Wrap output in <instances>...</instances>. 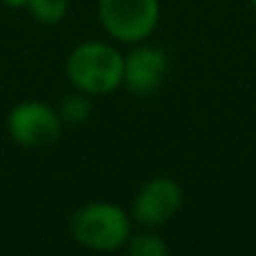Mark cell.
<instances>
[{"label":"cell","instance_id":"cell-11","mask_svg":"<svg viewBox=\"0 0 256 256\" xmlns=\"http://www.w3.org/2000/svg\"><path fill=\"white\" fill-rule=\"evenodd\" d=\"M250 2H252V7H254V9H256V0H250Z\"/></svg>","mask_w":256,"mask_h":256},{"label":"cell","instance_id":"cell-4","mask_svg":"<svg viewBox=\"0 0 256 256\" xmlns=\"http://www.w3.org/2000/svg\"><path fill=\"white\" fill-rule=\"evenodd\" d=\"M184 202V191L180 182L166 176L146 180L137 189L130 204V218L144 230H160L180 212Z\"/></svg>","mask_w":256,"mask_h":256},{"label":"cell","instance_id":"cell-8","mask_svg":"<svg viewBox=\"0 0 256 256\" xmlns=\"http://www.w3.org/2000/svg\"><path fill=\"white\" fill-rule=\"evenodd\" d=\"M130 256H166L168 245L155 230H144L142 234H130L126 243Z\"/></svg>","mask_w":256,"mask_h":256},{"label":"cell","instance_id":"cell-7","mask_svg":"<svg viewBox=\"0 0 256 256\" xmlns=\"http://www.w3.org/2000/svg\"><path fill=\"white\" fill-rule=\"evenodd\" d=\"M90 112H92L90 94L81 92V90L66 94L61 99V106H58V115H61L63 124H84V122L90 120Z\"/></svg>","mask_w":256,"mask_h":256},{"label":"cell","instance_id":"cell-10","mask_svg":"<svg viewBox=\"0 0 256 256\" xmlns=\"http://www.w3.org/2000/svg\"><path fill=\"white\" fill-rule=\"evenodd\" d=\"M7 7L12 9H20V7H27V0H2Z\"/></svg>","mask_w":256,"mask_h":256},{"label":"cell","instance_id":"cell-6","mask_svg":"<svg viewBox=\"0 0 256 256\" xmlns=\"http://www.w3.org/2000/svg\"><path fill=\"white\" fill-rule=\"evenodd\" d=\"M168 74V56L162 48L137 43L124 56L122 86L135 97H153Z\"/></svg>","mask_w":256,"mask_h":256},{"label":"cell","instance_id":"cell-2","mask_svg":"<svg viewBox=\"0 0 256 256\" xmlns=\"http://www.w3.org/2000/svg\"><path fill=\"white\" fill-rule=\"evenodd\" d=\"M70 234L81 248L115 252L126 248L132 234V218L108 200H94L79 207L70 218Z\"/></svg>","mask_w":256,"mask_h":256},{"label":"cell","instance_id":"cell-5","mask_svg":"<svg viewBox=\"0 0 256 256\" xmlns=\"http://www.w3.org/2000/svg\"><path fill=\"white\" fill-rule=\"evenodd\" d=\"M7 130L22 148H45L61 137L63 120L58 110L43 102H22L9 112Z\"/></svg>","mask_w":256,"mask_h":256},{"label":"cell","instance_id":"cell-1","mask_svg":"<svg viewBox=\"0 0 256 256\" xmlns=\"http://www.w3.org/2000/svg\"><path fill=\"white\" fill-rule=\"evenodd\" d=\"M66 74L74 90L102 97L115 92L124 76V56L110 43L86 40L76 45L66 61Z\"/></svg>","mask_w":256,"mask_h":256},{"label":"cell","instance_id":"cell-9","mask_svg":"<svg viewBox=\"0 0 256 256\" xmlns=\"http://www.w3.org/2000/svg\"><path fill=\"white\" fill-rule=\"evenodd\" d=\"M27 9L43 25H56L66 18L70 0H27Z\"/></svg>","mask_w":256,"mask_h":256},{"label":"cell","instance_id":"cell-3","mask_svg":"<svg viewBox=\"0 0 256 256\" xmlns=\"http://www.w3.org/2000/svg\"><path fill=\"white\" fill-rule=\"evenodd\" d=\"M99 22L120 43H144L160 22V0H99Z\"/></svg>","mask_w":256,"mask_h":256}]
</instances>
